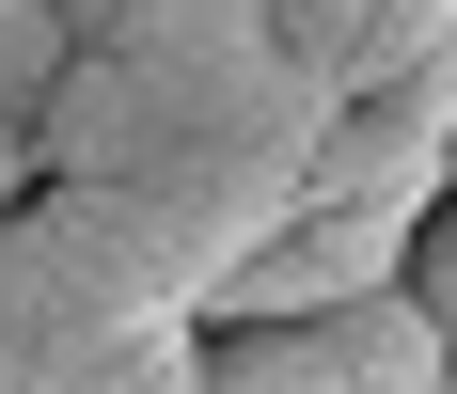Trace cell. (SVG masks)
<instances>
[{
    "instance_id": "52a82bcc",
    "label": "cell",
    "mask_w": 457,
    "mask_h": 394,
    "mask_svg": "<svg viewBox=\"0 0 457 394\" xmlns=\"http://www.w3.org/2000/svg\"><path fill=\"white\" fill-rule=\"evenodd\" d=\"M79 394H205V315H158V331H127V348H95Z\"/></svg>"
},
{
    "instance_id": "30bf717a",
    "label": "cell",
    "mask_w": 457,
    "mask_h": 394,
    "mask_svg": "<svg viewBox=\"0 0 457 394\" xmlns=\"http://www.w3.org/2000/svg\"><path fill=\"white\" fill-rule=\"evenodd\" d=\"M32 189H47V142H32V111L0 95V205H32Z\"/></svg>"
},
{
    "instance_id": "8fae6325",
    "label": "cell",
    "mask_w": 457,
    "mask_h": 394,
    "mask_svg": "<svg viewBox=\"0 0 457 394\" xmlns=\"http://www.w3.org/2000/svg\"><path fill=\"white\" fill-rule=\"evenodd\" d=\"M47 16H63V47H95V32H127L142 0H47Z\"/></svg>"
},
{
    "instance_id": "7c38bea8",
    "label": "cell",
    "mask_w": 457,
    "mask_h": 394,
    "mask_svg": "<svg viewBox=\"0 0 457 394\" xmlns=\"http://www.w3.org/2000/svg\"><path fill=\"white\" fill-rule=\"evenodd\" d=\"M442 205H457V158H442Z\"/></svg>"
},
{
    "instance_id": "5b68a950",
    "label": "cell",
    "mask_w": 457,
    "mask_h": 394,
    "mask_svg": "<svg viewBox=\"0 0 457 394\" xmlns=\"http://www.w3.org/2000/svg\"><path fill=\"white\" fill-rule=\"evenodd\" d=\"M253 16H269V47L316 95H378V80H411L426 47L457 32V0H253Z\"/></svg>"
},
{
    "instance_id": "277c9868",
    "label": "cell",
    "mask_w": 457,
    "mask_h": 394,
    "mask_svg": "<svg viewBox=\"0 0 457 394\" xmlns=\"http://www.w3.org/2000/svg\"><path fill=\"white\" fill-rule=\"evenodd\" d=\"M426 205H284L253 253L205 268V300L189 315H331V300H378L395 268H411Z\"/></svg>"
},
{
    "instance_id": "3957f363",
    "label": "cell",
    "mask_w": 457,
    "mask_h": 394,
    "mask_svg": "<svg viewBox=\"0 0 457 394\" xmlns=\"http://www.w3.org/2000/svg\"><path fill=\"white\" fill-rule=\"evenodd\" d=\"M205 394H442V331L411 284L331 315H205Z\"/></svg>"
},
{
    "instance_id": "4fadbf2b",
    "label": "cell",
    "mask_w": 457,
    "mask_h": 394,
    "mask_svg": "<svg viewBox=\"0 0 457 394\" xmlns=\"http://www.w3.org/2000/svg\"><path fill=\"white\" fill-rule=\"evenodd\" d=\"M442 394H457V379H442Z\"/></svg>"
},
{
    "instance_id": "9c48e42d",
    "label": "cell",
    "mask_w": 457,
    "mask_h": 394,
    "mask_svg": "<svg viewBox=\"0 0 457 394\" xmlns=\"http://www.w3.org/2000/svg\"><path fill=\"white\" fill-rule=\"evenodd\" d=\"M395 284H411V315L442 331V379H457V205H426V237H411V268H395Z\"/></svg>"
},
{
    "instance_id": "8992f818",
    "label": "cell",
    "mask_w": 457,
    "mask_h": 394,
    "mask_svg": "<svg viewBox=\"0 0 457 394\" xmlns=\"http://www.w3.org/2000/svg\"><path fill=\"white\" fill-rule=\"evenodd\" d=\"M300 205H442V142L395 95H331L316 158H300Z\"/></svg>"
},
{
    "instance_id": "7a4b0ae2",
    "label": "cell",
    "mask_w": 457,
    "mask_h": 394,
    "mask_svg": "<svg viewBox=\"0 0 457 394\" xmlns=\"http://www.w3.org/2000/svg\"><path fill=\"white\" fill-rule=\"evenodd\" d=\"M158 315H189V268L142 221H111L95 189L0 205V394H79V363Z\"/></svg>"
},
{
    "instance_id": "ba28073f",
    "label": "cell",
    "mask_w": 457,
    "mask_h": 394,
    "mask_svg": "<svg viewBox=\"0 0 457 394\" xmlns=\"http://www.w3.org/2000/svg\"><path fill=\"white\" fill-rule=\"evenodd\" d=\"M63 63H79V47H63V16H47V0H0V95H16V111H47V95H63Z\"/></svg>"
},
{
    "instance_id": "6da1fadb",
    "label": "cell",
    "mask_w": 457,
    "mask_h": 394,
    "mask_svg": "<svg viewBox=\"0 0 457 394\" xmlns=\"http://www.w3.org/2000/svg\"><path fill=\"white\" fill-rule=\"evenodd\" d=\"M316 111L331 95L269 47L253 0H142L127 32H95L63 63V95L32 111V142H47V189H95L111 221H142L189 268V300H205V268L253 253L300 205Z\"/></svg>"
}]
</instances>
